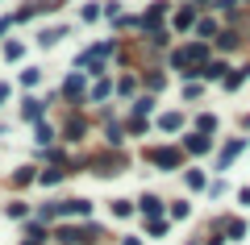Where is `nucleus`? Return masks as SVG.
I'll return each instance as SVG.
<instances>
[{
	"label": "nucleus",
	"instance_id": "1",
	"mask_svg": "<svg viewBox=\"0 0 250 245\" xmlns=\"http://www.w3.org/2000/svg\"><path fill=\"white\" fill-rule=\"evenodd\" d=\"M184 158H188L184 146H150V150H146V162L159 167V170H179V167H184Z\"/></svg>",
	"mask_w": 250,
	"mask_h": 245
},
{
	"label": "nucleus",
	"instance_id": "2",
	"mask_svg": "<svg viewBox=\"0 0 250 245\" xmlns=\"http://www.w3.org/2000/svg\"><path fill=\"white\" fill-rule=\"evenodd\" d=\"M246 150H250V141H246V137H229V141L221 146V154H217V170H229L233 162L246 154Z\"/></svg>",
	"mask_w": 250,
	"mask_h": 245
},
{
	"label": "nucleus",
	"instance_id": "3",
	"mask_svg": "<svg viewBox=\"0 0 250 245\" xmlns=\"http://www.w3.org/2000/svg\"><path fill=\"white\" fill-rule=\"evenodd\" d=\"M196 21H200V9H196V4H179V9L171 13V29H175V34L196 29Z\"/></svg>",
	"mask_w": 250,
	"mask_h": 245
},
{
	"label": "nucleus",
	"instance_id": "4",
	"mask_svg": "<svg viewBox=\"0 0 250 245\" xmlns=\"http://www.w3.org/2000/svg\"><path fill=\"white\" fill-rule=\"evenodd\" d=\"M229 71H233V67H229L225 58H208L205 67L196 71V75H200V79H208V83H225V79H229Z\"/></svg>",
	"mask_w": 250,
	"mask_h": 245
},
{
	"label": "nucleus",
	"instance_id": "5",
	"mask_svg": "<svg viewBox=\"0 0 250 245\" xmlns=\"http://www.w3.org/2000/svg\"><path fill=\"white\" fill-rule=\"evenodd\" d=\"M217 50H225V54H233V50H242V29L238 25H225L221 34H217Z\"/></svg>",
	"mask_w": 250,
	"mask_h": 245
},
{
	"label": "nucleus",
	"instance_id": "6",
	"mask_svg": "<svg viewBox=\"0 0 250 245\" xmlns=\"http://www.w3.org/2000/svg\"><path fill=\"white\" fill-rule=\"evenodd\" d=\"M179 146H184L188 154H196V158H200V154H208V150H213V137H208V133H188Z\"/></svg>",
	"mask_w": 250,
	"mask_h": 245
},
{
	"label": "nucleus",
	"instance_id": "7",
	"mask_svg": "<svg viewBox=\"0 0 250 245\" xmlns=\"http://www.w3.org/2000/svg\"><path fill=\"white\" fill-rule=\"evenodd\" d=\"M192 34H196V42H217V34H221V21H217V17H200Z\"/></svg>",
	"mask_w": 250,
	"mask_h": 245
},
{
	"label": "nucleus",
	"instance_id": "8",
	"mask_svg": "<svg viewBox=\"0 0 250 245\" xmlns=\"http://www.w3.org/2000/svg\"><path fill=\"white\" fill-rule=\"evenodd\" d=\"M246 83H250V62H242V67L229 71V79H225L221 88H225V92H238V88H246Z\"/></svg>",
	"mask_w": 250,
	"mask_h": 245
},
{
	"label": "nucleus",
	"instance_id": "9",
	"mask_svg": "<svg viewBox=\"0 0 250 245\" xmlns=\"http://www.w3.org/2000/svg\"><path fill=\"white\" fill-rule=\"evenodd\" d=\"M92 204L88 200H59V216H88Z\"/></svg>",
	"mask_w": 250,
	"mask_h": 245
},
{
	"label": "nucleus",
	"instance_id": "10",
	"mask_svg": "<svg viewBox=\"0 0 250 245\" xmlns=\"http://www.w3.org/2000/svg\"><path fill=\"white\" fill-rule=\"evenodd\" d=\"M246 233H250V225L242 216H225V237H229V241H242Z\"/></svg>",
	"mask_w": 250,
	"mask_h": 245
},
{
	"label": "nucleus",
	"instance_id": "11",
	"mask_svg": "<svg viewBox=\"0 0 250 245\" xmlns=\"http://www.w3.org/2000/svg\"><path fill=\"white\" fill-rule=\"evenodd\" d=\"M184 183L192 187V191H208V175L200 167H192V170H184Z\"/></svg>",
	"mask_w": 250,
	"mask_h": 245
},
{
	"label": "nucleus",
	"instance_id": "12",
	"mask_svg": "<svg viewBox=\"0 0 250 245\" xmlns=\"http://www.w3.org/2000/svg\"><path fill=\"white\" fill-rule=\"evenodd\" d=\"M138 208H142V216H163V200H159V195H150V191H146L142 195V200H138Z\"/></svg>",
	"mask_w": 250,
	"mask_h": 245
},
{
	"label": "nucleus",
	"instance_id": "13",
	"mask_svg": "<svg viewBox=\"0 0 250 245\" xmlns=\"http://www.w3.org/2000/svg\"><path fill=\"white\" fill-rule=\"evenodd\" d=\"M159 129L163 133H179V129H184V113H163L159 116Z\"/></svg>",
	"mask_w": 250,
	"mask_h": 245
},
{
	"label": "nucleus",
	"instance_id": "14",
	"mask_svg": "<svg viewBox=\"0 0 250 245\" xmlns=\"http://www.w3.org/2000/svg\"><path fill=\"white\" fill-rule=\"evenodd\" d=\"M125 133H129V129H125V125H113V121H108V129H104V137H108V146H113V150H121V141H125Z\"/></svg>",
	"mask_w": 250,
	"mask_h": 245
},
{
	"label": "nucleus",
	"instance_id": "15",
	"mask_svg": "<svg viewBox=\"0 0 250 245\" xmlns=\"http://www.w3.org/2000/svg\"><path fill=\"white\" fill-rule=\"evenodd\" d=\"M167 216H171V220H188V216H192V204H188V200H171Z\"/></svg>",
	"mask_w": 250,
	"mask_h": 245
},
{
	"label": "nucleus",
	"instance_id": "16",
	"mask_svg": "<svg viewBox=\"0 0 250 245\" xmlns=\"http://www.w3.org/2000/svg\"><path fill=\"white\" fill-rule=\"evenodd\" d=\"M150 113H154V92H146L134 100V116H150Z\"/></svg>",
	"mask_w": 250,
	"mask_h": 245
},
{
	"label": "nucleus",
	"instance_id": "17",
	"mask_svg": "<svg viewBox=\"0 0 250 245\" xmlns=\"http://www.w3.org/2000/svg\"><path fill=\"white\" fill-rule=\"evenodd\" d=\"M217 125H221V121H217L213 113H200V116H196V133H208V137H213V133H217Z\"/></svg>",
	"mask_w": 250,
	"mask_h": 245
},
{
	"label": "nucleus",
	"instance_id": "18",
	"mask_svg": "<svg viewBox=\"0 0 250 245\" xmlns=\"http://www.w3.org/2000/svg\"><path fill=\"white\" fill-rule=\"evenodd\" d=\"M21 116H25V121H42V100L29 96V100H25V108H21Z\"/></svg>",
	"mask_w": 250,
	"mask_h": 245
},
{
	"label": "nucleus",
	"instance_id": "19",
	"mask_svg": "<svg viewBox=\"0 0 250 245\" xmlns=\"http://www.w3.org/2000/svg\"><path fill=\"white\" fill-rule=\"evenodd\" d=\"M167 216H154V220H146V233H150V237H167Z\"/></svg>",
	"mask_w": 250,
	"mask_h": 245
},
{
	"label": "nucleus",
	"instance_id": "20",
	"mask_svg": "<svg viewBox=\"0 0 250 245\" xmlns=\"http://www.w3.org/2000/svg\"><path fill=\"white\" fill-rule=\"evenodd\" d=\"M21 83H25V88H38V83H42V71H38V67H25V71H21Z\"/></svg>",
	"mask_w": 250,
	"mask_h": 245
},
{
	"label": "nucleus",
	"instance_id": "21",
	"mask_svg": "<svg viewBox=\"0 0 250 245\" xmlns=\"http://www.w3.org/2000/svg\"><path fill=\"white\" fill-rule=\"evenodd\" d=\"M62 34H67V29H42V34H38V46H54Z\"/></svg>",
	"mask_w": 250,
	"mask_h": 245
},
{
	"label": "nucleus",
	"instance_id": "22",
	"mask_svg": "<svg viewBox=\"0 0 250 245\" xmlns=\"http://www.w3.org/2000/svg\"><path fill=\"white\" fill-rule=\"evenodd\" d=\"M62 92H67V96H80L83 92V75H71L67 83H62Z\"/></svg>",
	"mask_w": 250,
	"mask_h": 245
},
{
	"label": "nucleus",
	"instance_id": "23",
	"mask_svg": "<svg viewBox=\"0 0 250 245\" xmlns=\"http://www.w3.org/2000/svg\"><path fill=\"white\" fill-rule=\"evenodd\" d=\"M117 92H121V96H134V92H138V79H134V75H125L121 83H117Z\"/></svg>",
	"mask_w": 250,
	"mask_h": 245
},
{
	"label": "nucleus",
	"instance_id": "24",
	"mask_svg": "<svg viewBox=\"0 0 250 245\" xmlns=\"http://www.w3.org/2000/svg\"><path fill=\"white\" fill-rule=\"evenodd\" d=\"M146 88H150V92H163V88H167V75H159V71L146 75Z\"/></svg>",
	"mask_w": 250,
	"mask_h": 245
},
{
	"label": "nucleus",
	"instance_id": "25",
	"mask_svg": "<svg viewBox=\"0 0 250 245\" xmlns=\"http://www.w3.org/2000/svg\"><path fill=\"white\" fill-rule=\"evenodd\" d=\"M62 175H67V170H42V175H38V183H46V187H54V183H59Z\"/></svg>",
	"mask_w": 250,
	"mask_h": 245
},
{
	"label": "nucleus",
	"instance_id": "26",
	"mask_svg": "<svg viewBox=\"0 0 250 245\" xmlns=\"http://www.w3.org/2000/svg\"><path fill=\"white\" fill-rule=\"evenodd\" d=\"M113 216H134V204L129 200H113Z\"/></svg>",
	"mask_w": 250,
	"mask_h": 245
},
{
	"label": "nucleus",
	"instance_id": "27",
	"mask_svg": "<svg viewBox=\"0 0 250 245\" xmlns=\"http://www.w3.org/2000/svg\"><path fill=\"white\" fill-rule=\"evenodd\" d=\"M80 137H83V121H80V116H75V121L67 125V141H80Z\"/></svg>",
	"mask_w": 250,
	"mask_h": 245
},
{
	"label": "nucleus",
	"instance_id": "28",
	"mask_svg": "<svg viewBox=\"0 0 250 245\" xmlns=\"http://www.w3.org/2000/svg\"><path fill=\"white\" fill-rule=\"evenodd\" d=\"M50 141H54V129L50 125H38V146H50Z\"/></svg>",
	"mask_w": 250,
	"mask_h": 245
},
{
	"label": "nucleus",
	"instance_id": "29",
	"mask_svg": "<svg viewBox=\"0 0 250 245\" xmlns=\"http://www.w3.org/2000/svg\"><path fill=\"white\" fill-rule=\"evenodd\" d=\"M108 92H113V83H108V79H100L96 88H92V100H104V96H108Z\"/></svg>",
	"mask_w": 250,
	"mask_h": 245
},
{
	"label": "nucleus",
	"instance_id": "30",
	"mask_svg": "<svg viewBox=\"0 0 250 245\" xmlns=\"http://www.w3.org/2000/svg\"><path fill=\"white\" fill-rule=\"evenodd\" d=\"M200 92H205V83H184V100H200Z\"/></svg>",
	"mask_w": 250,
	"mask_h": 245
},
{
	"label": "nucleus",
	"instance_id": "31",
	"mask_svg": "<svg viewBox=\"0 0 250 245\" xmlns=\"http://www.w3.org/2000/svg\"><path fill=\"white\" fill-rule=\"evenodd\" d=\"M225 191H229V187H225V179H213V183H208V195H213V200H221Z\"/></svg>",
	"mask_w": 250,
	"mask_h": 245
},
{
	"label": "nucleus",
	"instance_id": "32",
	"mask_svg": "<svg viewBox=\"0 0 250 245\" xmlns=\"http://www.w3.org/2000/svg\"><path fill=\"white\" fill-rule=\"evenodd\" d=\"M4 216H13V220H21V216H25V204H9V208H4Z\"/></svg>",
	"mask_w": 250,
	"mask_h": 245
},
{
	"label": "nucleus",
	"instance_id": "33",
	"mask_svg": "<svg viewBox=\"0 0 250 245\" xmlns=\"http://www.w3.org/2000/svg\"><path fill=\"white\" fill-rule=\"evenodd\" d=\"M100 13H104V9H100V4H83V21H96Z\"/></svg>",
	"mask_w": 250,
	"mask_h": 245
},
{
	"label": "nucleus",
	"instance_id": "34",
	"mask_svg": "<svg viewBox=\"0 0 250 245\" xmlns=\"http://www.w3.org/2000/svg\"><path fill=\"white\" fill-rule=\"evenodd\" d=\"M238 204H242V208H250V187H238Z\"/></svg>",
	"mask_w": 250,
	"mask_h": 245
},
{
	"label": "nucleus",
	"instance_id": "35",
	"mask_svg": "<svg viewBox=\"0 0 250 245\" xmlns=\"http://www.w3.org/2000/svg\"><path fill=\"white\" fill-rule=\"evenodd\" d=\"M121 245H142V241H138V237H125V241Z\"/></svg>",
	"mask_w": 250,
	"mask_h": 245
},
{
	"label": "nucleus",
	"instance_id": "36",
	"mask_svg": "<svg viewBox=\"0 0 250 245\" xmlns=\"http://www.w3.org/2000/svg\"><path fill=\"white\" fill-rule=\"evenodd\" d=\"M242 4H250V0H242Z\"/></svg>",
	"mask_w": 250,
	"mask_h": 245
}]
</instances>
